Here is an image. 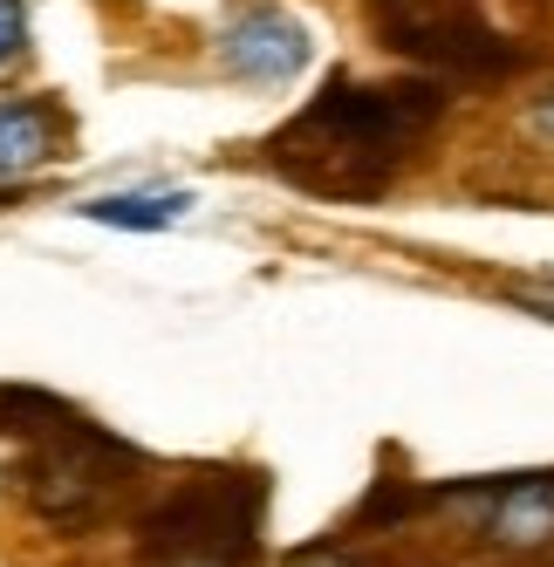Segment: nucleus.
<instances>
[{"label": "nucleus", "mask_w": 554, "mask_h": 567, "mask_svg": "<svg viewBox=\"0 0 554 567\" xmlns=\"http://www.w3.org/2000/svg\"><path fill=\"white\" fill-rule=\"evenodd\" d=\"M192 213V192H110V198H90L83 219L96 226H124V233H157V226H178Z\"/></svg>", "instance_id": "39448f33"}, {"label": "nucleus", "mask_w": 554, "mask_h": 567, "mask_svg": "<svg viewBox=\"0 0 554 567\" xmlns=\"http://www.w3.org/2000/svg\"><path fill=\"white\" fill-rule=\"evenodd\" d=\"M308 567H356V560H308Z\"/></svg>", "instance_id": "6e6552de"}, {"label": "nucleus", "mask_w": 554, "mask_h": 567, "mask_svg": "<svg viewBox=\"0 0 554 567\" xmlns=\"http://www.w3.org/2000/svg\"><path fill=\"white\" fill-rule=\"evenodd\" d=\"M439 110H445L439 83H329L267 144V157L274 172H288L308 192L377 198L418 151V137L439 124Z\"/></svg>", "instance_id": "f257e3e1"}, {"label": "nucleus", "mask_w": 554, "mask_h": 567, "mask_svg": "<svg viewBox=\"0 0 554 567\" xmlns=\"http://www.w3.org/2000/svg\"><path fill=\"white\" fill-rule=\"evenodd\" d=\"M308 55H315L308 28H301L295 14H281L274 0H254L247 14H233V21L219 28V62H226V75L260 83V90L295 83V75L308 69Z\"/></svg>", "instance_id": "f03ea898"}, {"label": "nucleus", "mask_w": 554, "mask_h": 567, "mask_svg": "<svg viewBox=\"0 0 554 567\" xmlns=\"http://www.w3.org/2000/svg\"><path fill=\"white\" fill-rule=\"evenodd\" d=\"M521 308H527V315H541V321H554V288H527V295H521Z\"/></svg>", "instance_id": "0eeeda50"}, {"label": "nucleus", "mask_w": 554, "mask_h": 567, "mask_svg": "<svg viewBox=\"0 0 554 567\" xmlns=\"http://www.w3.org/2000/svg\"><path fill=\"white\" fill-rule=\"evenodd\" d=\"M69 157V116L49 96H0V192L42 178Z\"/></svg>", "instance_id": "7ed1b4c3"}, {"label": "nucleus", "mask_w": 554, "mask_h": 567, "mask_svg": "<svg viewBox=\"0 0 554 567\" xmlns=\"http://www.w3.org/2000/svg\"><path fill=\"white\" fill-rule=\"evenodd\" d=\"M493 547L506 554H541L554 547V478H521L493 499V519H486Z\"/></svg>", "instance_id": "20e7f679"}, {"label": "nucleus", "mask_w": 554, "mask_h": 567, "mask_svg": "<svg viewBox=\"0 0 554 567\" xmlns=\"http://www.w3.org/2000/svg\"><path fill=\"white\" fill-rule=\"evenodd\" d=\"M21 55H28V14H21V0H0V75Z\"/></svg>", "instance_id": "423d86ee"}]
</instances>
